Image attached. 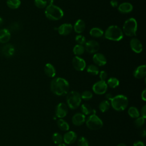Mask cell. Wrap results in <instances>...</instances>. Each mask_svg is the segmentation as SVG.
Wrapping results in <instances>:
<instances>
[{"label": "cell", "instance_id": "36", "mask_svg": "<svg viewBox=\"0 0 146 146\" xmlns=\"http://www.w3.org/2000/svg\"><path fill=\"white\" fill-rule=\"evenodd\" d=\"M78 146H88L87 140L84 137H80L78 141Z\"/></svg>", "mask_w": 146, "mask_h": 146}, {"label": "cell", "instance_id": "21", "mask_svg": "<svg viewBox=\"0 0 146 146\" xmlns=\"http://www.w3.org/2000/svg\"><path fill=\"white\" fill-rule=\"evenodd\" d=\"M44 71L45 74L50 78H53L56 75V71L54 67L50 63H47L44 67Z\"/></svg>", "mask_w": 146, "mask_h": 146}, {"label": "cell", "instance_id": "18", "mask_svg": "<svg viewBox=\"0 0 146 146\" xmlns=\"http://www.w3.org/2000/svg\"><path fill=\"white\" fill-rule=\"evenodd\" d=\"M11 38V34L9 30L2 29L0 30V42L2 43H7Z\"/></svg>", "mask_w": 146, "mask_h": 146}, {"label": "cell", "instance_id": "1", "mask_svg": "<svg viewBox=\"0 0 146 146\" xmlns=\"http://www.w3.org/2000/svg\"><path fill=\"white\" fill-rule=\"evenodd\" d=\"M51 91L55 95L62 96L67 94L69 90V83L62 78L54 79L50 84Z\"/></svg>", "mask_w": 146, "mask_h": 146}, {"label": "cell", "instance_id": "23", "mask_svg": "<svg viewBox=\"0 0 146 146\" xmlns=\"http://www.w3.org/2000/svg\"><path fill=\"white\" fill-rule=\"evenodd\" d=\"M90 34L95 38H100L104 35L103 31L98 27H94L90 30Z\"/></svg>", "mask_w": 146, "mask_h": 146}, {"label": "cell", "instance_id": "6", "mask_svg": "<svg viewBox=\"0 0 146 146\" xmlns=\"http://www.w3.org/2000/svg\"><path fill=\"white\" fill-rule=\"evenodd\" d=\"M81 96L79 93L76 91H71L67 94L66 100L68 107L74 110L77 108L81 103Z\"/></svg>", "mask_w": 146, "mask_h": 146}, {"label": "cell", "instance_id": "37", "mask_svg": "<svg viewBox=\"0 0 146 146\" xmlns=\"http://www.w3.org/2000/svg\"><path fill=\"white\" fill-rule=\"evenodd\" d=\"M75 40L78 43H79V44L82 45L86 43V38L82 35H76L75 37Z\"/></svg>", "mask_w": 146, "mask_h": 146}, {"label": "cell", "instance_id": "31", "mask_svg": "<svg viewBox=\"0 0 146 146\" xmlns=\"http://www.w3.org/2000/svg\"><path fill=\"white\" fill-rule=\"evenodd\" d=\"M99 108L101 112H105L108 111L110 108V103L108 100H103L99 104Z\"/></svg>", "mask_w": 146, "mask_h": 146}, {"label": "cell", "instance_id": "46", "mask_svg": "<svg viewBox=\"0 0 146 146\" xmlns=\"http://www.w3.org/2000/svg\"><path fill=\"white\" fill-rule=\"evenodd\" d=\"M3 19L0 17V26L3 23Z\"/></svg>", "mask_w": 146, "mask_h": 146}, {"label": "cell", "instance_id": "44", "mask_svg": "<svg viewBox=\"0 0 146 146\" xmlns=\"http://www.w3.org/2000/svg\"><path fill=\"white\" fill-rule=\"evenodd\" d=\"M47 2L48 5H52L54 2V0H47Z\"/></svg>", "mask_w": 146, "mask_h": 146}, {"label": "cell", "instance_id": "4", "mask_svg": "<svg viewBox=\"0 0 146 146\" xmlns=\"http://www.w3.org/2000/svg\"><path fill=\"white\" fill-rule=\"evenodd\" d=\"M111 102L112 108L117 111L124 110L128 104L127 98L123 95H119L113 97Z\"/></svg>", "mask_w": 146, "mask_h": 146}, {"label": "cell", "instance_id": "27", "mask_svg": "<svg viewBox=\"0 0 146 146\" xmlns=\"http://www.w3.org/2000/svg\"><path fill=\"white\" fill-rule=\"evenodd\" d=\"M84 47L82 44H76L73 48V52L75 55L78 56L83 54L84 52Z\"/></svg>", "mask_w": 146, "mask_h": 146}, {"label": "cell", "instance_id": "28", "mask_svg": "<svg viewBox=\"0 0 146 146\" xmlns=\"http://www.w3.org/2000/svg\"><path fill=\"white\" fill-rule=\"evenodd\" d=\"M107 84L111 88H114L117 87L119 85V81L117 78L112 77L108 80Z\"/></svg>", "mask_w": 146, "mask_h": 146}, {"label": "cell", "instance_id": "41", "mask_svg": "<svg viewBox=\"0 0 146 146\" xmlns=\"http://www.w3.org/2000/svg\"><path fill=\"white\" fill-rule=\"evenodd\" d=\"M133 146H145V145L141 141H136L133 143Z\"/></svg>", "mask_w": 146, "mask_h": 146}, {"label": "cell", "instance_id": "45", "mask_svg": "<svg viewBox=\"0 0 146 146\" xmlns=\"http://www.w3.org/2000/svg\"><path fill=\"white\" fill-rule=\"evenodd\" d=\"M141 135L143 137H145V130H143L142 132H141Z\"/></svg>", "mask_w": 146, "mask_h": 146}, {"label": "cell", "instance_id": "48", "mask_svg": "<svg viewBox=\"0 0 146 146\" xmlns=\"http://www.w3.org/2000/svg\"><path fill=\"white\" fill-rule=\"evenodd\" d=\"M58 146H67L66 144H59V145H58Z\"/></svg>", "mask_w": 146, "mask_h": 146}, {"label": "cell", "instance_id": "39", "mask_svg": "<svg viewBox=\"0 0 146 146\" xmlns=\"http://www.w3.org/2000/svg\"><path fill=\"white\" fill-rule=\"evenodd\" d=\"M141 116L144 118L146 117V106H144L141 110Z\"/></svg>", "mask_w": 146, "mask_h": 146}, {"label": "cell", "instance_id": "34", "mask_svg": "<svg viewBox=\"0 0 146 146\" xmlns=\"http://www.w3.org/2000/svg\"><path fill=\"white\" fill-rule=\"evenodd\" d=\"M80 96L83 99L87 100L91 99L92 98V94L90 91H85Z\"/></svg>", "mask_w": 146, "mask_h": 146}, {"label": "cell", "instance_id": "42", "mask_svg": "<svg viewBox=\"0 0 146 146\" xmlns=\"http://www.w3.org/2000/svg\"><path fill=\"white\" fill-rule=\"evenodd\" d=\"M141 99L144 101H145L146 100V90H144L141 93Z\"/></svg>", "mask_w": 146, "mask_h": 146}, {"label": "cell", "instance_id": "30", "mask_svg": "<svg viewBox=\"0 0 146 146\" xmlns=\"http://www.w3.org/2000/svg\"><path fill=\"white\" fill-rule=\"evenodd\" d=\"M128 115L132 118H137L139 116V112L135 107H131L128 111Z\"/></svg>", "mask_w": 146, "mask_h": 146}, {"label": "cell", "instance_id": "22", "mask_svg": "<svg viewBox=\"0 0 146 146\" xmlns=\"http://www.w3.org/2000/svg\"><path fill=\"white\" fill-rule=\"evenodd\" d=\"M85 27V22L82 19H78L74 25V29L76 33H81L84 30Z\"/></svg>", "mask_w": 146, "mask_h": 146}, {"label": "cell", "instance_id": "43", "mask_svg": "<svg viewBox=\"0 0 146 146\" xmlns=\"http://www.w3.org/2000/svg\"><path fill=\"white\" fill-rule=\"evenodd\" d=\"M106 99H107V100H111L112 99L113 96H112V94H107L106 95Z\"/></svg>", "mask_w": 146, "mask_h": 146}, {"label": "cell", "instance_id": "3", "mask_svg": "<svg viewBox=\"0 0 146 146\" xmlns=\"http://www.w3.org/2000/svg\"><path fill=\"white\" fill-rule=\"evenodd\" d=\"M46 17L52 21H57L61 19L63 16V10L54 5H48L45 10Z\"/></svg>", "mask_w": 146, "mask_h": 146}, {"label": "cell", "instance_id": "10", "mask_svg": "<svg viewBox=\"0 0 146 146\" xmlns=\"http://www.w3.org/2000/svg\"><path fill=\"white\" fill-rule=\"evenodd\" d=\"M72 65L74 68L77 71H83L86 66L84 60L78 56H76L73 58Z\"/></svg>", "mask_w": 146, "mask_h": 146}, {"label": "cell", "instance_id": "5", "mask_svg": "<svg viewBox=\"0 0 146 146\" xmlns=\"http://www.w3.org/2000/svg\"><path fill=\"white\" fill-rule=\"evenodd\" d=\"M137 29V22L136 19L133 18H131L126 20L123 26V30L124 33L128 36L136 35Z\"/></svg>", "mask_w": 146, "mask_h": 146}, {"label": "cell", "instance_id": "7", "mask_svg": "<svg viewBox=\"0 0 146 146\" xmlns=\"http://www.w3.org/2000/svg\"><path fill=\"white\" fill-rule=\"evenodd\" d=\"M86 125L90 129L98 130L103 127V121L95 113H92L87 120Z\"/></svg>", "mask_w": 146, "mask_h": 146}, {"label": "cell", "instance_id": "12", "mask_svg": "<svg viewBox=\"0 0 146 146\" xmlns=\"http://www.w3.org/2000/svg\"><path fill=\"white\" fill-rule=\"evenodd\" d=\"M130 47L136 53H140L143 50V45L137 38H132L130 41Z\"/></svg>", "mask_w": 146, "mask_h": 146}, {"label": "cell", "instance_id": "29", "mask_svg": "<svg viewBox=\"0 0 146 146\" xmlns=\"http://www.w3.org/2000/svg\"><path fill=\"white\" fill-rule=\"evenodd\" d=\"M87 72L93 75H98L99 73V68L96 66L94 64L89 65L87 68Z\"/></svg>", "mask_w": 146, "mask_h": 146}, {"label": "cell", "instance_id": "17", "mask_svg": "<svg viewBox=\"0 0 146 146\" xmlns=\"http://www.w3.org/2000/svg\"><path fill=\"white\" fill-rule=\"evenodd\" d=\"M85 119L86 117L84 114L81 113H76L73 116L72 121L74 125L79 126L82 125L84 123Z\"/></svg>", "mask_w": 146, "mask_h": 146}, {"label": "cell", "instance_id": "40", "mask_svg": "<svg viewBox=\"0 0 146 146\" xmlns=\"http://www.w3.org/2000/svg\"><path fill=\"white\" fill-rule=\"evenodd\" d=\"M110 3L113 7H116L118 6V2L116 0H111Z\"/></svg>", "mask_w": 146, "mask_h": 146}, {"label": "cell", "instance_id": "13", "mask_svg": "<svg viewBox=\"0 0 146 146\" xmlns=\"http://www.w3.org/2000/svg\"><path fill=\"white\" fill-rule=\"evenodd\" d=\"M72 26L70 23H64L58 28V31L62 35H67L72 31Z\"/></svg>", "mask_w": 146, "mask_h": 146}, {"label": "cell", "instance_id": "11", "mask_svg": "<svg viewBox=\"0 0 146 146\" xmlns=\"http://www.w3.org/2000/svg\"><path fill=\"white\" fill-rule=\"evenodd\" d=\"M68 112V108L67 106L63 103H59L55 110V115L56 117L61 119L65 117Z\"/></svg>", "mask_w": 146, "mask_h": 146}, {"label": "cell", "instance_id": "47", "mask_svg": "<svg viewBox=\"0 0 146 146\" xmlns=\"http://www.w3.org/2000/svg\"><path fill=\"white\" fill-rule=\"evenodd\" d=\"M117 146H126V145L124 144H123V143H120V144H119Z\"/></svg>", "mask_w": 146, "mask_h": 146}, {"label": "cell", "instance_id": "33", "mask_svg": "<svg viewBox=\"0 0 146 146\" xmlns=\"http://www.w3.org/2000/svg\"><path fill=\"white\" fill-rule=\"evenodd\" d=\"M34 4L37 7L43 9L47 6V0H34Z\"/></svg>", "mask_w": 146, "mask_h": 146}, {"label": "cell", "instance_id": "15", "mask_svg": "<svg viewBox=\"0 0 146 146\" xmlns=\"http://www.w3.org/2000/svg\"><path fill=\"white\" fill-rule=\"evenodd\" d=\"M77 139L76 134L73 131H69L66 132L63 137L64 143L67 144H71L74 143Z\"/></svg>", "mask_w": 146, "mask_h": 146}, {"label": "cell", "instance_id": "16", "mask_svg": "<svg viewBox=\"0 0 146 146\" xmlns=\"http://www.w3.org/2000/svg\"><path fill=\"white\" fill-rule=\"evenodd\" d=\"M146 74V66L145 64L137 67L133 72V76L136 79H141L145 77Z\"/></svg>", "mask_w": 146, "mask_h": 146}, {"label": "cell", "instance_id": "8", "mask_svg": "<svg viewBox=\"0 0 146 146\" xmlns=\"http://www.w3.org/2000/svg\"><path fill=\"white\" fill-rule=\"evenodd\" d=\"M107 90V84L105 81L100 80L95 83L92 86L93 91L98 95L104 94Z\"/></svg>", "mask_w": 146, "mask_h": 146}, {"label": "cell", "instance_id": "9", "mask_svg": "<svg viewBox=\"0 0 146 146\" xmlns=\"http://www.w3.org/2000/svg\"><path fill=\"white\" fill-rule=\"evenodd\" d=\"M99 44L95 40H90L85 43L84 49L90 54L96 52L99 50Z\"/></svg>", "mask_w": 146, "mask_h": 146}, {"label": "cell", "instance_id": "32", "mask_svg": "<svg viewBox=\"0 0 146 146\" xmlns=\"http://www.w3.org/2000/svg\"><path fill=\"white\" fill-rule=\"evenodd\" d=\"M52 139L53 142L56 144H61L63 141V137L59 133H54L52 136Z\"/></svg>", "mask_w": 146, "mask_h": 146}, {"label": "cell", "instance_id": "20", "mask_svg": "<svg viewBox=\"0 0 146 146\" xmlns=\"http://www.w3.org/2000/svg\"><path fill=\"white\" fill-rule=\"evenodd\" d=\"M15 52L14 47L11 44H7L3 47L2 53L6 57L12 56Z\"/></svg>", "mask_w": 146, "mask_h": 146}, {"label": "cell", "instance_id": "24", "mask_svg": "<svg viewBox=\"0 0 146 146\" xmlns=\"http://www.w3.org/2000/svg\"><path fill=\"white\" fill-rule=\"evenodd\" d=\"M20 0H7L6 5L11 9H17L21 5Z\"/></svg>", "mask_w": 146, "mask_h": 146}, {"label": "cell", "instance_id": "2", "mask_svg": "<svg viewBox=\"0 0 146 146\" xmlns=\"http://www.w3.org/2000/svg\"><path fill=\"white\" fill-rule=\"evenodd\" d=\"M104 36L108 40L119 41L123 38V33L118 26L112 25L107 29L105 31Z\"/></svg>", "mask_w": 146, "mask_h": 146}, {"label": "cell", "instance_id": "19", "mask_svg": "<svg viewBox=\"0 0 146 146\" xmlns=\"http://www.w3.org/2000/svg\"><path fill=\"white\" fill-rule=\"evenodd\" d=\"M133 10V6L129 2H124L121 3L118 7V10L123 14L129 13Z\"/></svg>", "mask_w": 146, "mask_h": 146}, {"label": "cell", "instance_id": "14", "mask_svg": "<svg viewBox=\"0 0 146 146\" xmlns=\"http://www.w3.org/2000/svg\"><path fill=\"white\" fill-rule=\"evenodd\" d=\"M94 62L99 66H102L106 64L107 59L105 56L101 53H96L93 56Z\"/></svg>", "mask_w": 146, "mask_h": 146}, {"label": "cell", "instance_id": "38", "mask_svg": "<svg viewBox=\"0 0 146 146\" xmlns=\"http://www.w3.org/2000/svg\"><path fill=\"white\" fill-rule=\"evenodd\" d=\"M99 78L101 79L100 80L105 81L107 78V74L105 71H102L99 72Z\"/></svg>", "mask_w": 146, "mask_h": 146}, {"label": "cell", "instance_id": "26", "mask_svg": "<svg viewBox=\"0 0 146 146\" xmlns=\"http://www.w3.org/2000/svg\"><path fill=\"white\" fill-rule=\"evenodd\" d=\"M57 125L58 127L63 131H67L69 129V125L64 120L62 119H59L57 121Z\"/></svg>", "mask_w": 146, "mask_h": 146}, {"label": "cell", "instance_id": "35", "mask_svg": "<svg viewBox=\"0 0 146 146\" xmlns=\"http://www.w3.org/2000/svg\"><path fill=\"white\" fill-rule=\"evenodd\" d=\"M145 122V118L141 117H138L136 118V119L135 120V124L136 127H141Z\"/></svg>", "mask_w": 146, "mask_h": 146}, {"label": "cell", "instance_id": "25", "mask_svg": "<svg viewBox=\"0 0 146 146\" xmlns=\"http://www.w3.org/2000/svg\"><path fill=\"white\" fill-rule=\"evenodd\" d=\"M81 110L84 115H89L92 112H94L93 113H95V111L92 110L91 107L88 104H83L81 106Z\"/></svg>", "mask_w": 146, "mask_h": 146}]
</instances>
